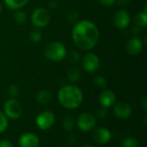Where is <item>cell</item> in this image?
<instances>
[{
    "label": "cell",
    "mask_w": 147,
    "mask_h": 147,
    "mask_svg": "<svg viewBox=\"0 0 147 147\" xmlns=\"http://www.w3.org/2000/svg\"><path fill=\"white\" fill-rule=\"evenodd\" d=\"M82 147H92L90 145H89V144H85V145H84Z\"/></svg>",
    "instance_id": "36"
},
{
    "label": "cell",
    "mask_w": 147,
    "mask_h": 147,
    "mask_svg": "<svg viewBox=\"0 0 147 147\" xmlns=\"http://www.w3.org/2000/svg\"><path fill=\"white\" fill-rule=\"evenodd\" d=\"M7 94L10 98H16L19 94V88L16 84H11L7 88Z\"/></svg>",
    "instance_id": "25"
},
{
    "label": "cell",
    "mask_w": 147,
    "mask_h": 147,
    "mask_svg": "<svg viewBox=\"0 0 147 147\" xmlns=\"http://www.w3.org/2000/svg\"><path fill=\"white\" fill-rule=\"evenodd\" d=\"M99 3L103 6H111L115 3V0H98Z\"/></svg>",
    "instance_id": "30"
},
{
    "label": "cell",
    "mask_w": 147,
    "mask_h": 147,
    "mask_svg": "<svg viewBox=\"0 0 147 147\" xmlns=\"http://www.w3.org/2000/svg\"><path fill=\"white\" fill-rule=\"evenodd\" d=\"M68 147H71V146H68Z\"/></svg>",
    "instance_id": "38"
},
{
    "label": "cell",
    "mask_w": 147,
    "mask_h": 147,
    "mask_svg": "<svg viewBox=\"0 0 147 147\" xmlns=\"http://www.w3.org/2000/svg\"><path fill=\"white\" fill-rule=\"evenodd\" d=\"M2 4H1V3H0V14H1V12H2Z\"/></svg>",
    "instance_id": "37"
},
{
    "label": "cell",
    "mask_w": 147,
    "mask_h": 147,
    "mask_svg": "<svg viewBox=\"0 0 147 147\" xmlns=\"http://www.w3.org/2000/svg\"><path fill=\"white\" fill-rule=\"evenodd\" d=\"M133 108L132 107L124 101H120L114 106V113L115 115L121 120H125L129 118L132 115Z\"/></svg>",
    "instance_id": "11"
},
{
    "label": "cell",
    "mask_w": 147,
    "mask_h": 147,
    "mask_svg": "<svg viewBox=\"0 0 147 147\" xmlns=\"http://www.w3.org/2000/svg\"><path fill=\"white\" fill-rule=\"evenodd\" d=\"M143 47H144L143 41L137 36H134L131 39H129L127 43V46H126L127 51L131 55H139L142 51Z\"/></svg>",
    "instance_id": "14"
},
{
    "label": "cell",
    "mask_w": 147,
    "mask_h": 147,
    "mask_svg": "<svg viewBox=\"0 0 147 147\" xmlns=\"http://www.w3.org/2000/svg\"><path fill=\"white\" fill-rule=\"evenodd\" d=\"M94 84L98 88H104L107 85V81L103 75H98L94 78Z\"/></svg>",
    "instance_id": "23"
},
{
    "label": "cell",
    "mask_w": 147,
    "mask_h": 147,
    "mask_svg": "<svg viewBox=\"0 0 147 147\" xmlns=\"http://www.w3.org/2000/svg\"><path fill=\"white\" fill-rule=\"evenodd\" d=\"M36 101L40 105H47L52 102L53 95L51 92L47 89H42L39 91L36 94Z\"/></svg>",
    "instance_id": "15"
},
{
    "label": "cell",
    "mask_w": 147,
    "mask_h": 147,
    "mask_svg": "<svg viewBox=\"0 0 147 147\" xmlns=\"http://www.w3.org/2000/svg\"><path fill=\"white\" fill-rule=\"evenodd\" d=\"M99 101L102 107L109 108L115 104L116 101L115 94L110 89H105L101 92L99 96Z\"/></svg>",
    "instance_id": "13"
},
{
    "label": "cell",
    "mask_w": 147,
    "mask_h": 147,
    "mask_svg": "<svg viewBox=\"0 0 147 147\" xmlns=\"http://www.w3.org/2000/svg\"><path fill=\"white\" fill-rule=\"evenodd\" d=\"M78 129L82 132H90L96 125V119L90 113H84L80 114L76 121Z\"/></svg>",
    "instance_id": "7"
},
{
    "label": "cell",
    "mask_w": 147,
    "mask_h": 147,
    "mask_svg": "<svg viewBox=\"0 0 147 147\" xmlns=\"http://www.w3.org/2000/svg\"><path fill=\"white\" fill-rule=\"evenodd\" d=\"M115 3L121 7H125L129 4L130 0H115Z\"/></svg>",
    "instance_id": "31"
},
{
    "label": "cell",
    "mask_w": 147,
    "mask_h": 147,
    "mask_svg": "<svg viewBox=\"0 0 147 147\" xmlns=\"http://www.w3.org/2000/svg\"><path fill=\"white\" fill-rule=\"evenodd\" d=\"M122 147H138V141L134 137H127L123 140Z\"/></svg>",
    "instance_id": "26"
},
{
    "label": "cell",
    "mask_w": 147,
    "mask_h": 147,
    "mask_svg": "<svg viewBox=\"0 0 147 147\" xmlns=\"http://www.w3.org/2000/svg\"><path fill=\"white\" fill-rule=\"evenodd\" d=\"M44 54L46 57L53 62L62 61L67 54L65 46L59 42H52L48 43L45 49Z\"/></svg>",
    "instance_id": "3"
},
{
    "label": "cell",
    "mask_w": 147,
    "mask_h": 147,
    "mask_svg": "<svg viewBox=\"0 0 147 147\" xmlns=\"http://www.w3.org/2000/svg\"><path fill=\"white\" fill-rule=\"evenodd\" d=\"M13 18H14V21L16 23H18V24H23L27 21V15H26V13L23 10H22L20 9V10H15V13L13 15Z\"/></svg>",
    "instance_id": "20"
},
{
    "label": "cell",
    "mask_w": 147,
    "mask_h": 147,
    "mask_svg": "<svg viewBox=\"0 0 147 147\" xmlns=\"http://www.w3.org/2000/svg\"><path fill=\"white\" fill-rule=\"evenodd\" d=\"M66 20L68 23L75 24L79 21V13L76 10H71L66 14Z\"/></svg>",
    "instance_id": "22"
},
{
    "label": "cell",
    "mask_w": 147,
    "mask_h": 147,
    "mask_svg": "<svg viewBox=\"0 0 147 147\" xmlns=\"http://www.w3.org/2000/svg\"><path fill=\"white\" fill-rule=\"evenodd\" d=\"M131 32H132L134 35H135V36L139 35L140 32V27L138 26V25H136V24H134V25L132 27V29H131Z\"/></svg>",
    "instance_id": "32"
},
{
    "label": "cell",
    "mask_w": 147,
    "mask_h": 147,
    "mask_svg": "<svg viewBox=\"0 0 147 147\" xmlns=\"http://www.w3.org/2000/svg\"><path fill=\"white\" fill-rule=\"evenodd\" d=\"M71 36L75 45L82 50H90L99 42L100 34L97 27L89 20H79L74 24Z\"/></svg>",
    "instance_id": "1"
},
{
    "label": "cell",
    "mask_w": 147,
    "mask_h": 147,
    "mask_svg": "<svg viewBox=\"0 0 147 147\" xmlns=\"http://www.w3.org/2000/svg\"><path fill=\"white\" fill-rule=\"evenodd\" d=\"M0 147H14V145L10 140L4 139L0 140Z\"/></svg>",
    "instance_id": "29"
},
{
    "label": "cell",
    "mask_w": 147,
    "mask_h": 147,
    "mask_svg": "<svg viewBox=\"0 0 147 147\" xmlns=\"http://www.w3.org/2000/svg\"><path fill=\"white\" fill-rule=\"evenodd\" d=\"M83 68L88 73L96 72L100 66V59L95 53H88L82 59Z\"/></svg>",
    "instance_id": "9"
},
{
    "label": "cell",
    "mask_w": 147,
    "mask_h": 147,
    "mask_svg": "<svg viewBox=\"0 0 147 147\" xmlns=\"http://www.w3.org/2000/svg\"><path fill=\"white\" fill-rule=\"evenodd\" d=\"M68 141H69V143L74 144L77 141V136L75 134H71L68 138Z\"/></svg>",
    "instance_id": "34"
},
{
    "label": "cell",
    "mask_w": 147,
    "mask_h": 147,
    "mask_svg": "<svg viewBox=\"0 0 147 147\" xmlns=\"http://www.w3.org/2000/svg\"><path fill=\"white\" fill-rule=\"evenodd\" d=\"M108 115V112H107V108L105 107H102L97 112V116L100 120H104Z\"/></svg>",
    "instance_id": "28"
},
{
    "label": "cell",
    "mask_w": 147,
    "mask_h": 147,
    "mask_svg": "<svg viewBox=\"0 0 147 147\" xmlns=\"http://www.w3.org/2000/svg\"><path fill=\"white\" fill-rule=\"evenodd\" d=\"M142 106H143V108L145 111L147 110V98L146 97H144L143 100H142Z\"/></svg>",
    "instance_id": "35"
},
{
    "label": "cell",
    "mask_w": 147,
    "mask_h": 147,
    "mask_svg": "<svg viewBox=\"0 0 147 147\" xmlns=\"http://www.w3.org/2000/svg\"><path fill=\"white\" fill-rule=\"evenodd\" d=\"M9 126V119L6 117V115L0 112V133H3L6 131Z\"/></svg>",
    "instance_id": "24"
},
{
    "label": "cell",
    "mask_w": 147,
    "mask_h": 147,
    "mask_svg": "<svg viewBox=\"0 0 147 147\" xmlns=\"http://www.w3.org/2000/svg\"><path fill=\"white\" fill-rule=\"evenodd\" d=\"M84 95L82 90L75 85L70 84L62 87L58 92L59 104L67 109H76L83 102Z\"/></svg>",
    "instance_id": "2"
},
{
    "label": "cell",
    "mask_w": 147,
    "mask_h": 147,
    "mask_svg": "<svg viewBox=\"0 0 147 147\" xmlns=\"http://www.w3.org/2000/svg\"><path fill=\"white\" fill-rule=\"evenodd\" d=\"M29 39L33 42H39L42 39V33L39 29H34L29 33Z\"/></svg>",
    "instance_id": "21"
},
{
    "label": "cell",
    "mask_w": 147,
    "mask_h": 147,
    "mask_svg": "<svg viewBox=\"0 0 147 147\" xmlns=\"http://www.w3.org/2000/svg\"><path fill=\"white\" fill-rule=\"evenodd\" d=\"M29 0H4L5 5L12 10H20L24 7Z\"/></svg>",
    "instance_id": "16"
},
{
    "label": "cell",
    "mask_w": 147,
    "mask_h": 147,
    "mask_svg": "<svg viewBox=\"0 0 147 147\" xmlns=\"http://www.w3.org/2000/svg\"><path fill=\"white\" fill-rule=\"evenodd\" d=\"M62 128L66 131V132H70L73 129L74 126H75V120L73 119V117L70 114H66L65 116H64L63 120H62Z\"/></svg>",
    "instance_id": "17"
},
{
    "label": "cell",
    "mask_w": 147,
    "mask_h": 147,
    "mask_svg": "<svg viewBox=\"0 0 147 147\" xmlns=\"http://www.w3.org/2000/svg\"><path fill=\"white\" fill-rule=\"evenodd\" d=\"M81 77V71L78 68L73 67L71 68L67 72V79L70 82H77Z\"/></svg>",
    "instance_id": "18"
},
{
    "label": "cell",
    "mask_w": 147,
    "mask_h": 147,
    "mask_svg": "<svg viewBox=\"0 0 147 147\" xmlns=\"http://www.w3.org/2000/svg\"><path fill=\"white\" fill-rule=\"evenodd\" d=\"M31 22H32L33 25L37 29L46 27L50 22L49 12L47 11V10H46L42 7L35 9L32 13Z\"/></svg>",
    "instance_id": "5"
},
{
    "label": "cell",
    "mask_w": 147,
    "mask_h": 147,
    "mask_svg": "<svg viewBox=\"0 0 147 147\" xmlns=\"http://www.w3.org/2000/svg\"><path fill=\"white\" fill-rule=\"evenodd\" d=\"M3 112L8 119L17 120L22 115L23 108L17 100L15 98H10L5 101L3 105Z\"/></svg>",
    "instance_id": "4"
},
{
    "label": "cell",
    "mask_w": 147,
    "mask_h": 147,
    "mask_svg": "<svg viewBox=\"0 0 147 147\" xmlns=\"http://www.w3.org/2000/svg\"><path fill=\"white\" fill-rule=\"evenodd\" d=\"M58 0H50L48 3V7L51 10H54L55 8H57L58 6Z\"/></svg>",
    "instance_id": "33"
},
{
    "label": "cell",
    "mask_w": 147,
    "mask_h": 147,
    "mask_svg": "<svg viewBox=\"0 0 147 147\" xmlns=\"http://www.w3.org/2000/svg\"><path fill=\"white\" fill-rule=\"evenodd\" d=\"M69 61L72 64H77L78 62H79L81 61V55L78 51H72L70 54Z\"/></svg>",
    "instance_id": "27"
},
{
    "label": "cell",
    "mask_w": 147,
    "mask_h": 147,
    "mask_svg": "<svg viewBox=\"0 0 147 147\" xmlns=\"http://www.w3.org/2000/svg\"><path fill=\"white\" fill-rule=\"evenodd\" d=\"M131 22V16L128 11L124 9L118 10L113 16V23L119 29H127Z\"/></svg>",
    "instance_id": "8"
},
{
    "label": "cell",
    "mask_w": 147,
    "mask_h": 147,
    "mask_svg": "<svg viewBox=\"0 0 147 147\" xmlns=\"http://www.w3.org/2000/svg\"><path fill=\"white\" fill-rule=\"evenodd\" d=\"M134 24L140 26V28L146 27L147 24V11L146 8L144 11L138 13L134 17Z\"/></svg>",
    "instance_id": "19"
},
{
    "label": "cell",
    "mask_w": 147,
    "mask_h": 147,
    "mask_svg": "<svg viewBox=\"0 0 147 147\" xmlns=\"http://www.w3.org/2000/svg\"><path fill=\"white\" fill-rule=\"evenodd\" d=\"M111 133L105 127H98L93 131L92 139L95 143L99 145H105L111 140Z\"/></svg>",
    "instance_id": "10"
},
{
    "label": "cell",
    "mask_w": 147,
    "mask_h": 147,
    "mask_svg": "<svg viewBox=\"0 0 147 147\" xmlns=\"http://www.w3.org/2000/svg\"><path fill=\"white\" fill-rule=\"evenodd\" d=\"M55 122V115L51 111H42L35 118V124L39 129L47 131L50 129Z\"/></svg>",
    "instance_id": "6"
},
{
    "label": "cell",
    "mask_w": 147,
    "mask_h": 147,
    "mask_svg": "<svg viewBox=\"0 0 147 147\" xmlns=\"http://www.w3.org/2000/svg\"><path fill=\"white\" fill-rule=\"evenodd\" d=\"M19 147H39L40 139L32 133H26L20 136L18 140Z\"/></svg>",
    "instance_id": "12"
}]
</instances>
